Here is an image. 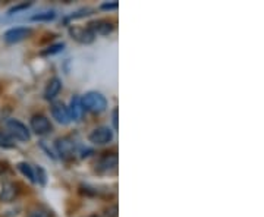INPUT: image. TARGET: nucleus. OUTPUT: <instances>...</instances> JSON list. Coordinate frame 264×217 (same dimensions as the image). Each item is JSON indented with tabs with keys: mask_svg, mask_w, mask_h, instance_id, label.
<instances>
[{
	"mask_svg": "<svg viewBox=\"0 0 264 217\" xmlns=\"http://www.w3.org/2000/svg\"><path fill=\"white\" fill-rule=\"evenodd\" d=\"M81 105H82L84 111L87 110L90 113H102L107 108V100L102 93L90 91L81 99Z\"/></svg>",
	"mask_w": 264,
	"mask_h": 217,
	"instance_id": "f257e3e1",
	"label": "nucleus"
},
{
	"mask_svg": "<svg viewBox=\"0 0 264 217\" xmlns=\"http://www.w3.org/2000/svg\"><path fill=\"white\" fill-rule=\"evenodd\" d=\"M56 151L63 160H71L77 154V144L71 136H62L56 139Z\"/></svg>",
	"mask_w": 264,
	"mask_h": 217,
	"instance_id": "f03ea898",
	"label": "nucleus"
},
{
	"mask_svg": "<svg viewBox=\"0 0 264 217\" xmlns=\"http://www.w3.org/2000/svg\"><path fill=\"white\" fill-rule=\"evenodd\" d=\"M6 128H7V134L13 138H16L18 141H29L31 134L28 131L25 125L22 122H19L18 119H7L6 120Z\"/></svg>",
	"mask_w": 264,
	"mask_h": 217,
	"instance_id": "7ed1b4c3",
	"label": "nucleus"
},
{
	"mask_svg": "<svg viewBox=\"0 0 264 217\" xmlns=\"http://www.w3.org/2000/svg\"><path fill=\"white\" fill-rule=\"evenodd\" d=\"M31 129L37 134V135H47L50 134L53 129L52 122L44 116V114H35L31 117L29 120Z\"/></svg>",
	"mask_w": 264,
	"mask_h": 217,
	"instance_id": "20e7f679",
	"label": "nucleus"
},
{
	"mask_svg": "<svg viewBox=\"0 0 264 217\" xmlns=\"http://www.w3.org/2000/svg\"><path fill=\"white\" fill-rule=\"evenodd\" d=\"M31 34H32V29H31V28L15 27V28L7 29V31L3 34V40H4L7 44H15V43L24 41V40L28 38Z\"/></svg>",
	"mask_w": 264,
	"mask_h": 217,
	"instance_id": "39448f33",
	"label": "nucleus"
},
{
	"mask_svg": "<svg viewBox=\"0 0 264 217\" xmlns=\"http://www.w3.org/2000/svg\"><path fill=\"white\" fill-rule=\"evenodd\" d=\"M88 139H90V142H93L96 145H105L113 139V131L109 126H99L91 131V134L88 135Z\"/></svg>",
	"mask_w": 264,
	"mask_h": 217,
	"instance_id": "423d86ee",
	"label": "nucleus"
},
{
	"mask_svg": "<svg viewBox=\"0 0 264 217\" xmlns=\"http://www.w3.org/2000/svg\"><path fill=\"white\" fill-rule=\"evenodd\" d=\"M69 34L75 41H78L81 44H91L94 41V37H96L88 27H71L69 28Z\"/></svg>",
	"mask_w": 264,
	"mask_h": 217,
	"instance_id": "0eeeda50",
	"label": "nucleus"
},
{
	"mask_svg": "<svg viewBox=\"0 0 264 217\" xmlns=\"http://www.w3.org/2000/svg\"><path fill=\"white\" fill-rule=\"evenodd\" d=\"M118 166V156L116 154H106L99 162L96 163V170L100 173H109L115 170Z\"/></svg>",
	"mask_w": 264,
	"mask_h": 217,
	"instance_id": "6e6552de",
	"label": "nucleus"
},
{
	"mask_svg": "<svg viewBox=\"0 0 264 217\" xmlns=\"http://www.w3.org/2000/svg\"><path fill=\"white\" fill-rule=\"evenodd\" d=\"M88 28L93 31V34H100V35H109L113 29H115V25L112 21L109 19H97V21H93L88 24Z\"/></svg>",
	"mask_w": 264,
	"mask_h": 217,
	"instance_id": "1a4fd4ad",
	"label": "nucleus"
},
{
	"mask_svg": "<svg viewBox=\"0 0 264 217\" xmlns=\"http://www.w3.org/2000/svg\"><path fill=\"white\" fill-rule=\"evenodd\" d=\"M52 114H53V117H54L59 123H62V125H68V123L71 122L69 108H66L63 103H53Z\"/></svg>",
	"mask_w": 264,
	"mask_h": 217,
	"instance_id": "9d476101",
	"label": "nucleus"
},
{
	"mask_svg": "<svg viewBox=\"0 0 264 217\" xmlns=\"http://www.w3.org/2000/svg\"><path fill=\"white\" fill-rule=\"evenodd\" d=\"M16 195H18V188H16L15 184H12V182H4V184L1 185L0 200H1L3 203H10V201H13V200L16 198Z\"/></svg>",
	"mask_w": 264,
	"mask_h": 217,
	"instance_id": "9b49d317",
	"label": "nucleus"
},
{
	"mask_svg": "<svg viewBox=\"0 0 264 217\" xmlns=\"http://www.w3.org/2000/svg\"><path fill=\"white\" fill-rule=\"evenodd\" d=\"M60 90H62V81L59 80V78H52L50 81L47 82V85H46V90H44V99L46 100H53L59 93H60Z\"/></svg>",
	"mask_w": 264,
	"mask_h": 217,
	"instance_id": "f8f14e48",
	"label": "nucleus"
},
{
	"mask_svg": "<svg viewBox=\"0 0 264 217\" xmlns=\"http://www.w3.org/2000/svg\"><path fill=\"white\" fill-rule=\"evenodd\" d=\"M82 113H84V108L81 105V97L75 96L71 102V108H69V114H71V119L74 120H79L82 117Z\"/></svg>",
	"mask_w": 264,
	"mask_h": 217,
	"instance_id": "ddd939ff",
	"label": "nucleus"
},
{
	"mask_svg": "<svg viewBox=\"0 0 264 217\" xmlns=\"http://www.w3.org/2000/svg\"><path fill=\"white\" fill-rule=\"evenodd\" d=\"M18 169H19V172L26 176L32 184H35V173H34V170H32V167L28 164V163L22 162V163H18Z\"/></svg>",
	"mask_w": 264,
	"mask_h": 217,
	"instance_id": "4468645a",
	"label": "nucleus"
},
{
	"mask_svg": "<svg viewBox=\"0 0 264 217\" xmlns=\"http://www.w3.org/2000/svg\"><path fill=\"white\" fill-rule=\"evenodd\" d=\"M63 49H65V43H56V44L47 46L46 49H43V50L40 52V54H41V56H52V54L60 53Z\"/></svg>",
	"mask_w": 264,
	"mask_h": 217,
	"instance_id": "2eb2a0df",
	"label": "nucleus"
},
{
	"mask_svg": "<svg viewBox=\"0 0 264 217\" xmlns=\"http://www.w3.org/2000/svg\"><path fill=\"white\" fill-rule=\"evenodd\" d=\"M54 18H56V12L54 10H44V12H40V13H35V15L31 16L32 21H46V22L53 21Z\"/></svg>",
	"mask_w": 264,
	"mask_h": 217,
	"instance_id": "dca6fc26",
	"label": "nucleus"
},
{
	"mask_svg": "<svg viewBox=\"0 0 264 217\" xmlns=\"http://www.w3.org/2000/svg\"><path fill=\"white\" fill-rule=\"evenodd\" d=\"M94 12V9H91V7H84V9H79L77 12H74V13H71L66 19H65V22H68V21H71V19H78V18H85V16H88V15H91Z\"/></svg>",
	"mask_w": 264,
	"mask_h": 217,
	"instance_id": "f3484780",
	"label": "nucleus"
},
{
	"mask_svg": "<svg viewBox=\"0 0 264 217\" xmlns=\"http://www.w3.org/2000/svg\"><path fill=\"white\" fill-rule=\"evenodd\" d=\"M13 145H15V142L12 141V136L9 135L7 132H4V131H0V147L10 148Z\"/></svg>",
	"mask_w": 264,
	"mask_h": 217,
	"instance_id": "a211bd4d",
	"label": "nucleus"
},
{
	"mask_svg": "<svg viewBox=\"0 0 264 217\" xmlns=\"http://www.w3.org/2000/svg\"><path fill=\"white\" fill-rule=\"evenodd\" d=\"M31 4H32V1H22V3H19V4H16V6H13V7H10V9L7 10V15H13V13H18L19 10L28 9Z\"/></svg>",
	"mask_w": 264,
	"mask_h": 217,
	"instance_id": "6ab92c4d",
	"label": "nucleus"
},
{
	"mask_svg": "<svg viewBox=\"0 0 264 217\" xmlns=\"http://www.w3.org/2000/svg\"><path fill=\"white\" fill-rule=\"evenodd\" d=\"M34 173H37L35 182H38L40 185H44V184H46V172H44V169H43V167H40V166H37Z\"/></svg>",
	"mask_w": 264,
	"mask_h": 217,
	"instance_id": "aec40b11",
	"label": "nucleus"
},
{
	"mask_svg": "<svg viewBox=\"0 0 264 217\" xmlns=\"http://www.w3.org/2000/svg\"><path fill=\"white\" fill-rule=\"evenodd\" d=\"M26 217H52V216H50V213H49L47 210H43V209H35V210H31Z\"/></svg>",
	"mask_w": 264,
	"mask_h": 217,
	"instance_id": "412c9836",
	"label": "nucleus"
},
{
	"mask_svg": "<svg viewBox=\"0 0 264 217\" xmlns=\"http://www.w3.org/2000/svg\"><path fill=\"white\" fill-rule=\"evenodd\" d=\"M119 3L118 1H112V3H102L100 4V9H105V10H113V9H118Z\"/></svg>",
	"mask_w": 264,
	"mask_h": 217,
	"instance_id": "4be33fe9",
	"label": "nucleus"
},
{
	"mask_svg": "<svg viewBox=\"0 0 264 217\" xmlns=\"http://www.w3.org/2000/svg\"><path fill=\"white\" fill-rule=\"evenodd\" d=\"M112 117H113V128L118 129V108H113V111H112Z\"/></svg>",
	"mask_w": 264,
	"mask_h": 217,
	"instance_id": "5701e85b",
	"label": "nucleus"
},
{
	"mask_svg": "<svg viewBox=\"0 0 264 217\" xmlns=\"http://www.w3.org/2000/svg\"><path fill=\"white\" fill-rule=\"evenodd\" d=\"M90 217H99V216H97V215H91V216H90Z\"/></svg>",
	"mask_w": 264,
	"mask_h": 217,
	"instance_id": "b1692460",
	"label": "nucleus"
}]
</instances>
